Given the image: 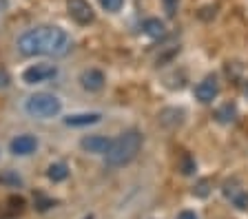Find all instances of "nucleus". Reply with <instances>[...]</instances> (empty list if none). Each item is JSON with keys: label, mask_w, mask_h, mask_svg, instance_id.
<instances>
[{"label": "nucleus", "mask_w": 248, "mask_h": 219, "mask_svg": "<svg viewBox=\"0 0 248 219\" xmlns=\"http://www.w3.org/2000/svg\"><path fill=\"white\" fill-rule=\"evenodd\" d=\"M71 47V38L60 27H36L18 38L22 56H62Z\"/></svg>", "instance_id": "nucleus-1"}, {"label": "nucleus", "mask_w": 248, "mask_h": 219, "mask_svg": "<svg viewBox=\"0 0 248 219\" xmlns=\"http://www.w3.org/2000/svg\"><path fill=\"white\" fill-rule=\"evenodd\" d=\"M140 148H142V135L138 131H126L118 140L111 142L108 151L104 153L107 155V164L108 166H124V164H129L138 155Z\"/></svg>", "instance_id": "nucleus-2"}, {"label": "nucleus", "mask_w": 248, "mask_h": 219, "mask_svg": "<svg viewBox=\"0 0 248 219\" xmlns=\"http://www.w3.org/2000/svg\"><path fill=\"white\" fill-rule=\"evenodd\" d=\"M62 109V102L51 93H36L27 100L25 111L31 117H38V120H49L53 115H58Z\"/></svg>", "instance_id": "nucleus-3"}, {"label": "nucleus", "mask_w": 248, "mask_h": 219, "mask_svg": "<svg viewBox=\"0 0 248 219\" xmlns=\"http://www.w3.org/2000/svg\"><path fill=\"white\" fill-rule=\"evenodd\" d=\"M58 73V69L53 64H33L22 73V80L27 84H38V82H46L49 78H53Z\"/></svg>", "instance_id": "nucleus-4"}, {"label": "nucleus", "mask_w": 248, "mask_h": 219, "mask_svg": "<svg viewBox=\"0 0 248 219\" xmlns=\"http://www.w3.org/2000/svg\"><path fill=\"white\" fill-rule=\"evenodd\" d=\"M67 9H69V16H71L78 25H89V22H93V9L87 0H69Z\"/></svg>", "instance_id": "nucleus-5"}, {"label": "nucleus", "mask_w": 248, "mask_h": 219, "mask_svg": "<svg viewBox=\"0 0 248 219\" xmlns=\"http://www.w3.org/2000/svg\"><path fill=\"white\" fill-rule=\"evenodd\" d=\"M217 93H219V84H217L215 75H208V78H204L195 87V98L200 100V102H204V104L213 102V100L217 98Z\"/></svg>", "instance_id": "nucleus-6"}, {"label": "nucleus", "mask_w": 248, "mask_h": 219, "mask_svg": "<svg viewBox=\"0 0 248 219\" xmlns=\"http://www.w3.org/2000/svg\"><path fill=\"white\" fill-rule=\"evenodd\" d=\"M80 146H82V151H87V153H93V155H102V153L108 151L111 140H107V137H102V135H89V137H82Z\"/></svg>", "instance_id": "nucleus-7"}, {"label": "nucleus", "mask_w": 248, "mask_h": 219, "mask_svg": "<svg viewBox=\"0 0 248 219\" xmlns=\"http://www.w3.org/2000/svg\"><path fill=\"white\" fill-rule=\"evenodd\" d=\"M38 148V140L33 135H18L11 140V153L14 155H31Z\"/></svg>", "instance_id": "nucleus-8"}, {"label": "nucleus", "mask_w": 248, "mask_h": 219, "mask_svg": "<svg viewBox=\"0 0 248 219\" xmlns=\"http://www.w3.org/2000/svg\"><path fill=\"white\" fill-rule=\"evenodd\" d=\"M80 82L87 91H100L104 87V75L98 69H87V71L80 75Z\"/></svg>", "instance_id": "nucleus-9"}, {"label": "nucleus", "mask_w": 248, "mask_h": 219, "mask_svg": "<svg viewBox=\"0 0 248 219\" xmlns=\"http://www.w3.org/2000/svg\"><path fill=\"white\" fill-rule=\"evenodd\" d=\"M100 117H102L100 113H78V115H69V117H64V124L67 126H89V124L100 122Z\"/></svg>", "instance_id": "nucleus-10"}, {"label": "nucleus", "mask_w": 248, "mask_h": 219, "mask_svg": "<svg viewBox=\"0 0 248 219\" xmlns=\"http://www.w3.org/2000/svg\"><path fill=\"white\" fill-rule=\"evenodd\" d=\"M144 31H146V36H151V38H162L164 36V25H162L157 18H149V20L144 22Z\"/></svg>", "instance_id": "nucleus-11"}, {"label": "nucleus", "mask_w": 248, "mask_h": 219, "mask_svg": "<svg viewBox=\"0 0 248 219\" xmlns=\"http://www.w3.org/2000/svg\"><path fill=\"white\" fill-rule=\"evenodd\" d=\"M46 175H49V179H51V182H62V179H67L69 168L64 166V164H51V166H49V171H46Z\"/></svg>", "instance_id": "nucleus-12"}, {"label": "nucleus", "mask_w": 248, "mask_h": 219, "mask_svg": "<svg viewBox=\"0 0 248 219\" xmlns=\"http://www.w3.org/2000/svg\"><path fill=\"white\" fill-rule=\"evenodd\" d=\"M217 120L224 122V124H228V122L235 120V104H224L222 109L217 111Z\"/></svg>", "instance_id": "nucleus-13"}, {"label": "nucleus", "mask_w": 248, "mask_h": 219, "mask_svg": "<svg viewBox=\"0 0 248 219\" xmlns=\"http://www.w3.org/2000/svg\"><path fill=\"white\" fill-rule=\"evenodd\" d=\"M100 5H102V9H107V11H120L124 5V0H100Z\"/></svg>", "instance_id": "nucleus-14"}, {"label": "nucleus", "mask_w": 248, "mask_h": 219, "mask_svg": "<svg viewBox=\"0 0 248 219\" xmlns=\"http://www.w3.org/2000/svg\"><path fill=\"white\" fill-rule=\"evenodd\" d=\"M195 195H200V197H206V195H208V182H206V179H202V182L197 184Z\"/></svg>", "instance_id": "nucleus-15"}, {"label": "nucleus", "mask_w": 248, "mask_h": 219, "mask_svg": "<svg viewBox=\"0 0 248 219\" xmlns=\"http://www.w3.org/2000/svg\"><path fill=\"white\" fill-rule=\"evenodd\" d=\"M177 219H197V215L193 213V210H184V213H180Z\"/></svg>", "instance_id": "nucleus-16"}, {"label": "nucleus", "mask_w": 248, "mask_h": 219, "mask_svg": "<svg viewBox=\"0 0 248 219\" xmlns=\"http://www.w3.org/2000/svg\"><path fill=\"white\" fill-rule=\"evenodd\" d=\"M166 7H169V14H173V9H175V0H166Z\"/></svg>", "instance_id": "nucleus-17"}]
</instances>
